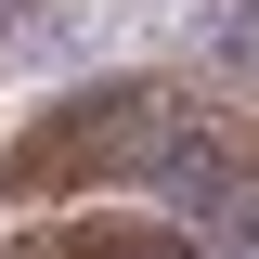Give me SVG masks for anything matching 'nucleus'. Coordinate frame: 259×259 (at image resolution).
<instances>
[{
    "mask_svg": "<svg viewBox=\"0 0 259 259\" xmlns=\"http://www.w3.org/2000/svg\"><path fill=\"white\" fill-rule=\"evenodd\" d=\"M168 117L182 104L156 91V78H78L65 104H39L26 130H13V156H0V194H91V182H117V168H156V143H168Z\"/></svg>",
    "mask_w": 259,
    "mask_h": 259,
    "instance_id": "obj_1",
    "label": "nucleus"
},
{
    "mask_svg": "<svg viewBox=\"0 0 259 259\" xmlns=\"http://www.w3.org/2000/svg\"><path fill=\"white\" fill-rule=\"evenodd\" d=\"M0 259H207V233L194 221H52V233H26Z\"/></svg>",
    "mask_w": 259,
    "mask_h": 259,
    "instance_id": "obj_2",
    "label": "nucleus"
}]
</instances>
